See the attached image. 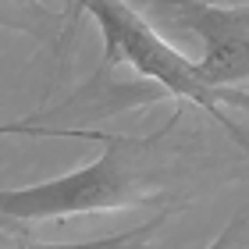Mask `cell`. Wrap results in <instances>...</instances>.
<instances>
[{"label":"cell","mask_w":249,"mask_h":249,"mask_svg":"<svg viewBox=\"0 0 249 249\" xmlns=\"http://www.w3.org/2000/svg\"><path fill=\"white\" fill-rule=\"evenodd\" d=\"M153 139H104L107 150L93 164L78 171L53 178L29 189H4L0 210L4 221H61L78 213H100V210H132L150 207L164 199L167 189V167L157 153Z\"/></svg>","instance_id":"1"},{"label":"cell","mask_w":249,"mask_h":249,"mask_svg":"<svg viewBox=\"0 0 249 249\" xmlns=\"http://www.w3.org/2000/svg\"><path fill=\"white\" fill-rule=\"evenodd\" d=\"M86 7H89V15L100 21V32H104V43H107L104 64L107 68L124 61V64H132L135 71L157 78L167 93H175L182 100H192L196 107L210 110V118L221 121L224 132H228L231 139L249 153V132L242 128L239 121H231L228 114H224V107H221V100H228L231 93H217V89H210L199 78V68L192 64L189 57H182L175 47H167V43L157 36V32L146 25L128 4L93 0V4H86Z\"/></svg>","instance_id":"2"},{"label":"cell","mask_w":249,"mask_h":249,"mask_svg":"<svg viewBox=\"0 0 249 249\" xmlns=\"http://www.w3.org/2000/svg\"><path fill=\"white\" fill-rule=\"evenodd\" d=\"M175 18L203 39L199 78L210 89L249 78V7H207V4H178Z\"/></svg>","instance_id":"3"},{"label":"cell","mask_w":249,"mask_h":249,"mask_svg":"<svg viewBox=\"0 0 249 249\" xmlns=\"http://www.w3.org/2000/svg\"><path fill=\"white\" fill-rule=\"evenodd\" d=\"M164 213L153 217L150 224H139V228L124 231V235H110V239H96V242H75V246H21V249H157L153 235L160 231Z\"/></svg>","instance_id":"4"},{"label":"cell","mask_w":249,"mask_h":249,"mask_svg":"<svg viewBox=\"0 0 249 249\" xmlns=\"http://www.w3.org/2000/svg\"><path fill=\"white\" fill-rule=\"evenodd\" d=\"M242 228L246 224L242 221H231L228 228H224L217 239L210 242V249H246V239H242Z\"/></svg>","instance_id":"5"}]
</instances>
